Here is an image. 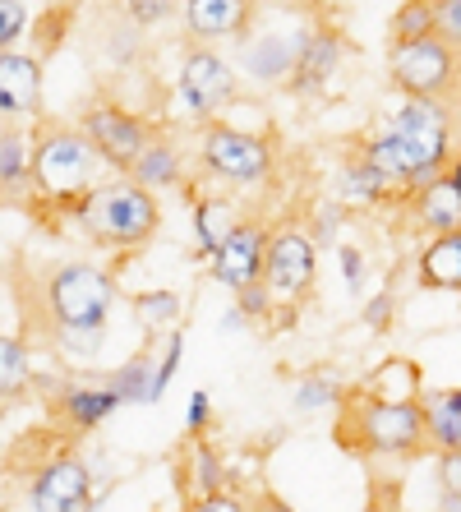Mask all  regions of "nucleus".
I'll list each match as a JSON object with an SVG mask.
<instances>
[{"label": "nucleus", "mask_w": 461, "mask_h": 512, "mask_svg": "<svg viewBox=\"0 0 461 512\" xmlns=\"http://www.w3.org/2000/svg\"><path fill=\"white\" fill-rule=\"evenodd\" d=\"M360 157L379 167L397 194H415L452 167V116L443 102L406 97L379 130L360 143Z\"/></svg>", "instance_id": "nucleus-1"}, {"label": "nucleus", "mask_w": 461, "mask_h": 512, "mask_svg": "<svg viewBox=\"0 0 461 512\" xmlns=\"http://www.w3.org/2000/svg\"><path fill=\"white\" fill-rule=\"evenodd\" d=\"M337 443L369 462H402L429 443L425 411L420 402H383L351 388L346 402L337 406Z\"/></svg>", "instance_id": "nucleus-2"}, {"label": "nucleus", "mask_w": 461, "mask_h": 512, "mask_svg": "<svg viewBox=\"0 0 461 512\" xmlns=\"http://www.w3.org/2000/svg\"><path fill=\"white\" fill-rule=\"evenodd\" d=\"M102 153L93 148V139L79 125H56L42 120L33 134V194L51 208L74 213L88 194L102 185Z\"/></svg>", "instance_id": "nucleus-3"}, {"label": "nucleus", "mask_w": 461, "mask_h": 512, "mask_svg": "<svg viewBox=\"0 0 461 512\" xmlns=\"http://www.w3.org/2000/svg\"><path fill=\"white\" fill-rule=\"evenodd\" d=\"M74 222L102 250H143L162 227V203L153 190L134 185L130 176L102 180L88 199L74 208Z\"/></svg>", "instance_id": "nucleus-4"}, {"label": "nucleus", "mask_w": 461, "mask_h": 512, "mask_svg": "<svg viewBox=\"0 0 461 512\" xmlns=\"http://www.w3.org/2000/svg\"><path fill=\"white\" fill-rule=\"evenodd\" d=\"M47 319L51 328H83V323H107L116 305V277L102 263H65L47 277Z\"/></svg>", "instance_id": "nucleus-5"}, {"label": "nucleus", "mask_w": 461, "mask_h": 512, "mask_svg": "<svg viewBox=\"0 0 461 512\" xmlns=\"http://www.w3.org/2000/svg\"><path fill=\"white\" fill-rule=\"evenodd\" d=\"M199 162L226 185H259L272 171V143L263 134H249L226 120L199 125Z\"/></svg>", "instance_id": "nucleus-6"}, {"label": "nucleus", "mask_w": 461, "mask_h": 512, "mask_svg": "<svg viewBox=\"0 0 461 512\" xmlns=\"http://www.w3.org/2000/svg\"><path fill=\"white\" fill-rule=\"evenodd\" d=\"M457 74H461V56L443 37H425V42H406V47L388 51V84L402 97L443 102L457 88Z\"/></svg>", "instance_id": "nucleus-7"}, {"label": "nucleus", "mask_w": 461, "mask_h": 512, "mask_svg": "<svg viewBox=\"0 0 461 512\" xmlns=\"http://www.w3.org/2000/svg\"><path fill=\"white\" fill-rule=\"evenodd\" d=\"M314 282H319V245H314V236L300 227L272 231L268 263H263V286L272 291V305L277 310H296V305L309 300Z\"/></svg>", "instance_id": "nucleus-8"}, {"label": "nucleus", "mask_w": 461, "mask_h": 512, "mask_svg": "<svg viewBox=\"0 0 461 512\" xmlns=\"http://www.w3.org/2000/svg\"><path fill=\"white\" fill-rule=\"evenodd\" d=\"M79 130L93 139V148L102 153V162H107L111 171H120V176H130L134 162L143 157V148L153 143L143 116L116 107V102H93V107H83Z\"/></svg>", "instance_id": "nucleus-9"}, {"label": "nucleus", "mask_w": 461, "mask_h": 512, "mask_svg": "<svg viewBox=\"0 0 461 512\" xmlns=\"http://www.w3.org/2000/svg\"><path fill=\"white\" fill-rule=\"evenodd\" d=\"M240 74L231 70V60L217 56L213 47H190L180 60V102L190 107V116L199 125L217 120V111L236 97Z\"/></svg>", "instance_id": "nucleus-10"}, {"label": "nucleus", "mask_w": 461, "mask_h": 512, "mask_svg": "<svg viewBox=\"0 0 461 512\" xmlns=\"http://www.w3.org/2000/svg\"><path fill=\"white\" fill-rule=\"evenodd\" d=\"M93 494V471L74 453H51L28 480V508L33 512H79Z\"/></svg>", "instance_id": "nucleus-11"}, {"label": "nucleus", "mask_w": 461, "mask_h": 512, "mask_svg": "<svg viewBox=\"0 0 461 512\" xmlns=\"http://www.w3.org/2000/svg\"><path fill=\"white\" fill-rule=\"evenodd\" d=\"M309 33H254L240 47V74L254 84H291Z\"/></svg>", "instance_id": "nucleus-12"}, {"label": "nucleus", "mask_w": 461, "mask_h": 512, "mask_svg": "<svg viewBox=\"0 0 461 512\" xmlns=\"http://www.w3.org/2000/svg\"><path fill=\"white\" fill-rule=\"evenodd\" d=\"M268 245L272 231L263 222H245L236 236L222 245V254H213V277L226 286V291H245V286L263 282V263H268Z\"/></svg>", "instance_id": "nucleus-13"}, {"label": "nucleus", "mask_w": 461, "mask_h": 512, "mask_svg": "<svg viewBox=\"0 0 461 512\" xmlns=\"http://www.w3.org/2000/svg\"><path fill=\"white\" fill-rule=\"evenodd\" d=\"M42 111V60L28 51H0V116L5 125Z\"/></svg>", "instance_id": "nucleus-14"}, {"label": "nucleus", "mask_w": 461, "mask_h": 512, "mask_svg": "<svg viewBox=\"0 0 461 512\" xmlns=\"http://www.w3.org/2000/svg\"><path fill=\"white\" fill-rule=\"evenodd\" d=\"M185 33L208 47V42H226V37H249V19H254V0H185L180 5Z\"/></svg>", "instance_id": "nucleus-15"}, {"label": "nucleus", "mask_w": 461, "mask_h": 512, "mask_svg": "<svg viewBox=\"0 0 461 512\" xmlns=\"http://www.w3.org/2000/svg\"><path fill=\"white\" fill-rule=\"evenodd\" d=\"M120 406H125V397H120L107 379L102 383H70V388H60L56 393L60 420H65L70 429H79V434H93L107 416H116Z\"/></svg>", "instance_id": "nucleus-16"}, {"label": "nucleus", "mask_w": 461, "mask_h": 512, "mask_svg": "<svg viewBox=\"0 0 461 512\" xmlns=\"http://www.w3.org/2000/svg\"><path fill=\"white\" fill-rule=\"evenodd\" d=\"M411 217H415V227L429 231V236L461 231V194H457V185H452L448 171L411 194Z\"/></svg>", "instance_id": "nucleus-17"}, {"label": "nucleus", "mask_w": 461, "mask_h": 512, "mask_svg": "<svg viewBox=\"0 0 461 512\" xmlns=\"http://www.w3.org/2000/svg\"><path fill=\"white\" fill-rule=\"evenodd\" d=\"M342 56H346V42L337 28H309V42H305V51H300L296 74H291V88H296V93H319L332 74H337Z\"/></svg>", "instance_id": "nucleus-18"}, {"label": "nucleus", "mask_w": 461, "mask_h": 512, "mask_svg": "<svg viewBox=\"0 0 461 512\" xmlns=\"http://www.w3.org/2000/svg\"><path fill=\"white\" fill-rule=\"evenodd\" d=\"M415 277L425 291H461V231L429 236L415 254Z\"/></svg>", "instance_id": "nucleus-19"}, {"label": "nucleus", "mask_w": 461, "mask_h": 512, "mask_svg": "<svg viewBox=\"0 0 461 512\" xmlns=\"http://www.w3.org/2000/svg\"><path fill=\"white\" fill-rule=\"evenodd\" d=\"M420 411H425L429 448L461 453V388H425Z\"/></svg>", "instance_id": "nucleus-20"}, {"label": "nucleus", "mask_w": 461, "mask_h": 512, "mask_svg": "<svg viewBox=\"0 0 461 512\" xmlns=\"http://www.w3.org/2000/svg\"><path fill=\"white\" fill-rule=\"evenodd\" d=\"M130 180L143 185V190H171V185H180V180H185V153H180V143L171 139V134H153V143H148L143 157L134 162Z\"/></svg>", "instance_id": "nucleus-21"}, {"label": "nucleus", "mask_w": 461, "mask_h": 512, "mask_svg": "<svg viewBox=\"0 0 461 512\" xmlns=\"http://www.w3.org/2000/svg\"><path fill=\"white\" fill-rule=\"evenodd\" d=\"M245 227L240 222V208L231 199H222V194H203V199H194V240H199V250L213 259V254H222V245L236 231Z\"/></svg>", "instance_id": "nucleus-22"}, {"label": "nucleus", "mask_w": 461, "mask_h": 512, "mask_svg": "<svg viewBox=\"0 0 461 512\" xmlns=\"http://www.w3.org/2000/svg\"><path fill=\"white\" fill-rule=\"evenodd\" d=\"M0 190H5L10 203L33 190V143H28L24 125H5L0 130Z\"/></svg>", "instance_id": "nucleus-23"}, {"label": "nucleus", "mask_w": 461, "mask_h": 512, "mask_svg": "<svg viewBox=\"0 0 461 512\" xmlns=\"http://www.w3.org/2000/svg\"><path fill=\"white\" fill-rule=\"evenodd\" d=\"M360 393L383 397V402H420V397H425V383H420V370H415L411 360L397 356V360H383L379 370L360 383Z\"/></svg>", "instance_id": "nucleus-24"}, {"label": "nucleus", "mask_w": 461, "mask_h": 512, "mask_svg": "<svg viewBox=\"0 0 461 512\" xmlns=\"http://www.w3.org/2000/svg\"><path fill=\"white\" fill-rule=\"evenodd\" d=\"M130 314L139 319V328L148 337H166L180 328V314H185V300H180V291H139V296H130Z\"/></svg>", "instance_id": "nucleus-25"}, {"label": "nucleus", "mask_w": 461, "mask_h": 512, "mask_svg": "<svg viewBox=\"0 0 461 512\" xmlns=\"http://www.w3.org/2000/svg\"><path fill=\"white\" fill-rule=\"evenodd\" d=\"M392 194H397V190L388 185V176H383L379 167H369L360 153L346 162L342 180H337V199L351 203V208H365V203H383V199H392Z\"/></svg>", "instance_id": "nucleus-26"}, {"label": "nucleus", "mask_w": 461, "mask_h": 512, "mask_svg": "<svg viewBox=\"0 0 461 512\" xmlns=\"http://www.w3.org/2000/svg\"><path fill=\"white\" fill-rule=\"evenodd\" d=\"M222 489H226V466L217 457V448L203 439H190V448H185V499L222 494Z\"/></svg>", "instance_id": "nucleus-27"}, {"label": "nucleus", "mask_w": 461, "mask_h": 512, "mask_svg": "<svg viewBox=\"0 0 461 512\" xmlns=\"http://www.w3.org/2000/svg\"><path fill=\"white\" fill-rule=\"evenodd\" d=\"M33 383V360H28V346L19 342L14 333L0 337V393L5 402H19Z\"/></svg>", "instance_id": "nucleus-28"}, {"label": "nucleus", "mask_w": 461, "mask_h": 512, "mask_svg": "<svg viewBox=\"0 0 461 512\" xmlns=\"http://www.w3.org/2000/svg\"><path fill=\"white\" fill-rule=\"evenodd\" d=\"M153 379H157V360L148 356V351H139L134 360H125L120 370H111L107 374V383L116 388L125 402H139V406H148L153 402Z\"/></svg>", "instance_id": "nucleus-29"}, {"label": "nucleus", "mask_w": 461, "mask_h": 512, "mask_svg": "<svg viewBox=\"0 0 461 512\" xmlns=\"http://www.w3.org/2000/svg\"><path fill=\"white\" fill-rule=\"evenodd\" d=\"M388 33H392V47L434 37V0H402L397 14L388 19Z\"/></svg>", "instance_id": "nucleus-30"}, {"label": "nucleus", "mask_w": 461, "mask_h": 512, "mask_svg": "<svg viewBox=\"0 0 461 512\" xmlns=\"http://www.w3.org/2000/svg\"><path fill=\"white\" fill-rule=\"evenodd\" d=\"M296 411H323V406H342L346 402V383L332 370H314L296 383Z\"/></svg>", "instance_id": "nucleus-31"}, {"label": "nucleus", "mask_w": 461, "mask_h": 512, "mask_svg": "<svg viewBox=\"0 0 461 512\" xmlns=\"http://www.w3.org/2000/svg\"><path fill=\"white\" fill-rule=\"evenodd\" d=\"M51 342L74 360H93L107 342V323H83V328H51Z\"/></svg>", "instance_id": "nucleus-32"}, {"label": "nucleus", "mask_w": 461, "mask_h": 512, "mask_svg": "<svg viewBox=\"0 0 461 512\" xmlns=\"http://www.w3.org/2000/svg\"><path fill=\"white\" fill-rule=\"evenodd\" d=\"M180 5H185V0H120V14H125L134 28H157V24H166Z\"/></svg>", "instance_id": "nucleus-33"}, {"label": "nucleus", "mask_w": 461, "mask_h": 512, "mask_svg": "<svg viewBox=\"0 0 461 512\" xmlns=\"http://www.w3.org/2000/svg\"><path fill=\"white\" fill-rule=\"evenodd\" d=\"M180 356H185V333H166V351L157 356V379H153V402H162V393L171 388V379H176L180 370Z\"/></svg>", "instance_id": "nucleus-34"}, {"label": "nucleus", "mask_w": 461, "mask_h": 512, "mask_svg": "<svg viewBox=\"0 0 461 512\" xmlns=\"http://www.w3.org/2000/svg\"><path fill=\"white\" fill-rule=\"evenodd\" d=\"M28 33L24 0H0V51H19V37Z\"/></svg>", "instance_id": "nucleus-35"}, {"label": "nucleus", "mask_w": 461, "mask_h": 512, "mask_svg": "<svg viewBox=\"0 0 461 512\" xmlns=\"http://www.w3.org/2000/svg\"><path fill=\"white\" fill-rule=\"evenodd\" d=\"M434 37L461 56V0H434Z\"/></svg>", "instance_id": "nucleus-36"}, {"label": "nucleus", "mask_w": 461, "mask_h": 512, "mask_svg": "<svg viewBox=\"0 0 461 512\" xmlns=\"http://www.w3.org/2000/svg\"><path fill=\"white\" fill-rule=\"evenodd\" d=\"M185 512H254V499L231 494V489H222V494H194V499H185Z\"/></svg>", "instance_id": "nucleus-37"}, {"label": "nucleus", "mask_w": 461, "mask_h": 512, "mask_svg": "<svg viewBox=\"0 0 461 512\" xmlns=\"http://www.w3.org/2000/svg\"><path fill=\"white\" fill-rule=\"evenodd\" d=\"M392 314H397V296L392 291H374V300L365 305V328L369 333H383L392 323Z\"/></svg>", "instance_id": "nucleus-38"}, {"label": "nucleus", "mask_w": 461, "mask_h": 512, "mask_svg": "<svg viewBox=\"0 0 461 512\" xmlns=\"http://www.w3.org/2000/svg\"><path fill=\"white\" fill-rule=\"evenodd\" d=\"M236 305L240 310H245V319H263V314H272L277 310V305H272V291L263 282H254V286H245V291H240L236 296Z\"/></svg>", "instance_id": "nucleus-39"}, {"label": "nucleus", "mask_w": 461, "mask_h": 512, "mask_svg": "<svg viewBox=\"0 0 461 512\" xmlns=\"http://www.w3.org/2000/svg\"><path fill=\"white\" fill-rule=\"evenodd\" d=\"M337 263H342L346 291H360V286H365V250H355V245H342V250H337Z\"/></svg>", "instance_id": "nucleus-40"}, {"label": "nucleus", "mask_w": 461, "mask_h": 512, "mask_svg": "<svg viewBox=\"0 0 461 512\" xmlns=\"http://www.w3.org/2000/svg\"><path fill=\"white\" fill-rule=\"evenodd\" d=\"M208 420H213V397L199 388V393H190V406H185V429H190V434H203Z\"/></svg>", "instance_id": "nucleus-41"}, {"label": "nucleus", "mask_w": 461, "mask_h": 512, "mask_svg": "<svg viewBox=\"0 0 461 512\" xmlns=\"http://www.w3.org/2000/svg\"><path fill=\"white\" fill-rule=\"evenodd\" d=\"M438 494H461V453H438Z\"/></svg>", "instance_id": "nucleus-42"}, {"label": "nucleus", "mask_w": 461, "mask_h": 512, "mask_svg": "<svg viewBox=\"0 0 461 512\" xmlns=\"http://www.w3.org/2000/svg\"><path fill=\"white\" fill-rule=\"evenodd\" d=\"M332 231H337V208H323V213H319V231H314V245H328Z\"/></svg>", "instance_id": "nucleus-43"}, {"label": "nucleus", "mask_w": 461, "mask_h": 512, "mask_svg": "<svg viewBox=\"0 0 461 512\" xmlns=\"http://www.w3.org/2000/svg\"><path fill=\"white\" fill-rule=\"evenodd\" d=\"M236 328H245V310H240V305H231V310L222 314V333H236Z\"/></svg>", "instance_id": "nucleus-44"}, {"label": "nucleus", "mask_w": 461, "mask_h": 512, "mask_svg": "<svg viewBox=\"0 0 461 512\" xmlns=\"http://www.w3.org/2000/svg\"><path fill=\"white\" fill-rule=\"evenodd\" d=\"M254 512H291V508H286L277 494H259V499H254Z\"/></svg>", "instance_id": "nucleus-45"}, {"label": "nucleus", "mask_w": 461, "mask_h": 512, "mask_svg": "<svg viewBox=\"0 0 461 512\" xmlns=\"http://www.w3.org/2000/svg\"><path fill=\"white\" fill-rule=\"evenodd\" d=\"M448 176H452V185H457V194H461V153L452 157V167H448Z\"/></svg>", "instance_id": "nucleus-46"}, {"label": "nucleus", "mask_w": 461, "mask_h": 512, "mask_svg": "<svg viewBox=\"0 0 461 512\" xmlns=\"http://www.w3.org/2000/svg\"><path fill=\"white\" fill-rule=\"evenodd\" d=\"M79 512H102V503H83V508Z\"/></svg>", "instance_id": "nucleus-47"}, {"label": "nucleus", "mask_w": 461, "mask_h": 512, "mask_svg": "<svg viewBox=\"0 0 461 512\" xmlns=\"http://www.w3.org/2000/svg\"><path fill=\"white\" fill-rule=\"evenodd\" d=\"M332 5H351V0H332Z\"/></svg>", "instance_id": "nucleus-48"}]
</instances>
